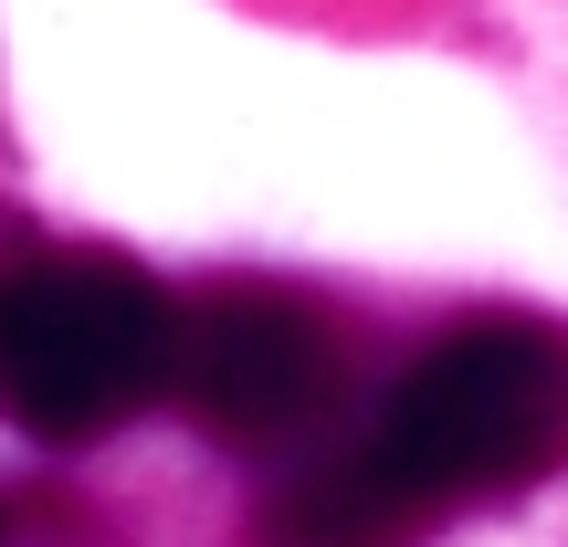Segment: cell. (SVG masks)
<instances>
[{
  "instance_id": "cell-1",
  "label": "cell",
  "mask_w": 568,
  "mask_h": 547,
  "mask_svg": "<svg viewBox=\"0 0 568 547\" xmlns=\"http://www.w3.org/2000/svg\"><path fill=\"white\" fill-rule=\"evenodd\" d=\"M568 464V326L464 316L379 389L358 432L295 453L274 485V547H410L432 516L527 495Z\"/></svg>"
},
{
  "instance_id": "cell-2",
  "label": "cell",
  "mask_w": 568,
  "mask_h": 547,
  "mask_svg": "<svg viewBox=\"0 0 568 547\" xmlns=\"http://www.w3.org/2000/svg\"><path fill=\"white\" fill-rule=\"evenodd\" d=\"M180 389V295L126 253L32 243L0 274V411L32 443H105Z\"/></svg>"
},
{
  "instance_id": "cell-3",
  "label": "cell",
  "mask_w": 568,
  "mask_h": 547,
  "mask_svg": "<svg viewBox=\"0 0 568 547\" xmlns=\"http://www.w3.org/2000/svg\"><path fill=\"white\" fill-rule=\"evenodd\" d=\"M169 401L232 453H316L347 411V326L295 284H211L201 305H180Z\"/></svg>"
},
{
  "instance_id": "cell-4",
  "label": "cell",
  "mask_w": 568,
  "mask_h": 547,
  "mask_svg": "<svg viewBox=\"0 0 568 547\" xmlns=\"http://www.w3.org/2000/svg\"><path fill=\"white\" fill-rule=\"evenodd\" d=\"M21 253H32V232H21V211H11V201H0V274H11V264H21Z\"/></svg>"
}]
</instances>
